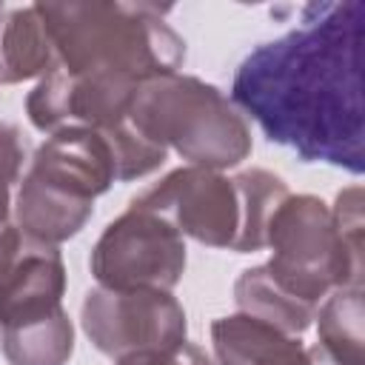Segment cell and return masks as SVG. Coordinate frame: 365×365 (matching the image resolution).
I'll return each instance as SVG.
<instances>
[{
    "mask_svg": "<svg viewBox=\"0 0 365 365\" xmlns=\"http://www.w3.org/2000/svg\"><path fill=\"white\" fill-rule=\"evenodd\" d=\"M365 3H308L299 26L257 46L237 68L231 100L302 163L365 168Z\"/></svg>",
    "mask_w": 365,
    "mask_h": 365,
    "instance_id": "obj_1",
    "label": "cell"
},
{
    "mask_svg": "<svg viewBox=\"0 0 365 365\" xmlns=\"http://www.w3.org/2000/svg\"><path fill=\"white\" fill-rule=\"evenodd\" d=\"M37 11L66 74L111 71L145 83L174 74L185 60L182 37L165 23L168 9L151 3H37Z\"/></svg>",
    "mask_w": 365,
    "mask_h": 365,
    "instance_id": "obj_2",
    "label": "cell"
},
{
    "mask_svg": "<svg viewBox=\"0 0 365 365\" xmlns=\"http://www.w3.org/2000/svg\"><path fill=\"white\" fill-rule=\"evenodd\" d=\"M114 182H120L114 125L60 128L46 137L20 177L14 225L29 240L57 245L88 222L94 200Z\"/></svg>",
    "mask_w": 365,
    "mask_h": 365,
    "instance_id": "obj_3",
    "label": "cell"
},
{
    "mask_svg": "<svg viewBox=\"0 0 365 365\" xmlns=\"http://www.w3.org/2000/svg\"><path fill=\"white\" fill-rule=\"evenodd\" d=\"M128 123L160 148H174L188 165L222 171L251 154L245 117L200 77L174 71L145 80L131 100Z\"/></svg>",
    "mask_w": 365,
    "mask_h": 365,
    "instance_id": "obj_4",
    "label": "cell"
},
{
    "mask_svg": "<svg viewBox=\"0 0 365 365\" xmlns=\"http://www.w3.org/2000/svg\"><path fill=\"white\" fill-rule=\"evenodd\" d=\"M265 245L274 251L268 277L305 305L317 308L336 288H362V254L342 242L331 208L314 194H288L279 202Z\"/></svg>",
    "mask_w": 365,
    "mask_h": 365,
    "instance_id": "obj_5",
    "label": "cell"
},
{
    "mask_svg": "<svg viewBox=\"0 0 365 365\" xmlns=\"http://www.w3.org/2000/svg\"><path fill=\"white\" fill-rule=\"evenodd\" d=\"M88 268L103 288L171 291L185 271V242L160 214L128 205L94 242Z\"/></svg>",
    "mask_w": 365,
    "mask_h": 365,
    "instance_id": "obj_6",
    "label": "cell"
},
{
    "mask_svg": "<svg viewBox=\"0 0 365 365\" xmlns=\"http://www.w3.org/2000/svg\"><path fill=\"white\" fill-rule=\"evenodd\" d=\"M80 322L91 345L111 356L125 359L134 354L174 351L185 342V311L160 288H91L80 308Z\"/></svg>",
    "mask_w": 365,
    "mask_h": 365,
    "instance_id": "obj_7",
    "label": "cell"
},
{
    "mask_svg": "<svg viewBox=\"0 0 365 365\" xmlns=\"http://www.w3.org/2000/svg\"><path fill=\"white\" fill-rule=\"evenodd\" d=\"M131 205L160 214L180 234L211 248L234 251L242 225V202L234 177L200 165L174 168L157 185L134 197Z\"/></svg>",
    "mask_w": 365,
    "mask_h": 365,
    "instance_id": "obj_8",
    "label": "cell"
},
{
    "mask_svg": "<svg viewBox=\"0 0 365 365\" xmlns=\"http://www.w3.org/2000/svg\"><path fill=\"white\" fill-rule=\"evenodd\" d=\"M143 83L125 74L91 71V74H66L51 68L40 77L26 100L29 120L37 131H60L68 125L111 128L128 120L131 100Z\"/></svg>",
    "mask_w": 365,
    "mask_h": 365,
    "instance_id": "obj_9",
    "label": "cell"
},
{
    "mask_svg": "<svg viewBox=\"0 0 365 365\" xmlns=\"http://www.w3.org/2000/svg\"><path fill=\"white\" fill-rule=\"evenodd\" d=\"M66 291V265L57 245L20 237L0 268V328L43 319L60 311Z\"/></svg>",
    "mask_w": 365,
    "mask_h": 365,
    "instance_id": "obj_10",
    "label": "cell"
},
{
    "mask_svg": "<svg viewBox=\"0 0 365 365\" xmlns=\"http://www.w3.org/2000/svg\"><path fill=\"white\" fill-rule=\"evenodd\" d=\"M220 365H314L297 336H288L248 314H231L211 325Z\"/></svg>",
    "mask_w": 365,
    "mask_h": 365,
    "instance_id": "obj_11",
    "label": "cell"
},
{
    "mask_svg": "<svg viewBox=\"0 0 365 365\" xmlns=\"http://www.w3.org/2000/svg\"><path fill=\"white\" fill-rule=\"evenodd\" d=\"M54 66V46L37 3L6 9L0 14V83L14 86L31 77H43Z\"/></svg>",
    "mask_w": 365,
    "mask_h": 365,
    "instance_id": "obj_12",
    "label": "cell"
},
{
    "mask_svg": "<svg viewBox=\"0 0 365 365\" xmlns=\"http://www.w3.org/2000/svg\"><path fill=\"white\" fill-rule=\"evenodd\" d=\"M234 302L240 314H248L288 336H299L311 319L317 317L314 305L299 302L288 291H282L265 271V265L245 268L234 282Z\"/></svg>",
    "mask_w": 365,
    "mask_h": 365,
    "instance_id": "obj_13",
    "label": "cell"
},
{
    "mask_svg": "<svg viewBox=\"0 0 365 365\" xmlns=\"http://www.w3.org/2000/svg\"><path fill=\"white\" fill-rule=\"evenodd\" d=\"M362 288H336L317 311V351L328 365H365Z\"/></svg>",
    "mask_w": 365,
    "mask_h": 365,
    "instance_id": "obj_14",
    "label": "cell"
},
{
    "mask_svg": "<svg viewBox=\"0 0 365 365\" xmlns=\"http://www.w3.org/2000/svg\"><path fill=\"white\" fill-rule=\"evenodd\" d=\"M74 354V328L60 308L43 319L3 328V356L9 365H66Z\"/></svg>",
    "mask_w": 365,
    "mask_h": 365,
    "instance_id": "obj_15",
    "label": "cell"
},
{
    "mask_svg": "<svg viewBox=\"0 0 365 365\" xmlns=\"http://www.w3.org/2000/svg\"><path fill=\"white\" fill-rule=\"evenodd\" d=\"M234 182L240 188V202H242V225H240L234 251L237 254L259 251V248H265L268 222H271L274 211L279 208V202L288 197V188L277 174H271L265 168L240 171L234 177Z\"/></svg>",
    "mask_w": 365,
    "mask_h": 365,
    "instance_id": "obj_16",
    "label": "cell"
},
{
    "mask_svg": "<svg viewBox=\"0 0 365 365\" xmlns=\"http://www.w3.org/2000/svg\"><path fill=\"white\" fill-rule=\"evenodd\" d=\"M26 137L17 125L0 123V268L20 242V231L11 220V188L23 177Z\"/></svg>",
    "mask_w": 365,
    "mask_h": 365,
    "instance_id": "obj_17",
    "label": "cell"
},
{
    "mask_svg": "<svg viewBox=\"0 0 365 365\" xmlns=\"http://www.w3.org/2000/svg\"><path fill=\"white\" fill-rule=\"evenodd\" d=\"M117 365H214L208 354L191 342H182L174 351H151V354H134L125 359H117Z\"/></svg>",
    "mask_w": 365,
    "mask_h": 365,
    "instance_id": "obj_18",
    "label": "cell"
},
{
    "mask_svg": "<svg viewBox=\"0 0 365 365\" xmlns=\"http://www.w3.org/2000/svg\"><path fill=\"white\" fill-rule=\"evenodd\" d=\"M3 11H6V6H3V3H0V14H3Z\"/></svg>",
    "mask_w": 365,
    "mask_h": 365,
    "instance_id": "obj_19",
    "label": "cell"
}]
</instances>
